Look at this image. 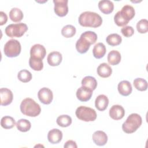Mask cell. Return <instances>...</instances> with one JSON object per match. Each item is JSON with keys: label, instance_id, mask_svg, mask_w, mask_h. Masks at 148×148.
<instances>
[{"label": "cell", "instance_id": "34", "mask_svg": "<svg viewBox=\"0 0 148 148\" xmlns=\"http://www.w3.org/2000/svg\"><path fill=\"white\" fill-rule=\"evenodd\" d=\"M29 65L33 70L36 71H40L43 68V63L42 60L34 59L31 57L29 59Z\"/></svg>", "mask_w": 148, "mask_h": 148}, {"label": "cell", "instance_id": "7", "mask_svg": "<svg viewBox=\"0 0 148 148\" xmlns=\"http://www.w3.org/2000/svg\"><path fill=\"white\" fill-rule=\"evenodd\" d=\"M21 47L20 43L16 39L9 40L3 47V52L8 57H17L21 53Z\"/></svg>", "mask_w": 148, "mask_h": 148}, {"label": "cell", "instance_id": "1", "mask_svg": "<svg viewBox=\"0 0 148 148\" xmlns=\"http://www.w3.org/2000/svg\"><path fill=\"white\" fill-rule=\"evenodd\" d=\"M78 21L82 27L97 28L101 25L102 18L100 15L95 12L86 11L80 14Z\"/></svg>", "mask_w": 148, "mask_h": 148}, {"label": "cell", "instance_id": "37", "mask_svg": "<svg viewBox=\"0 0 148 148\" xmlns=\"http://www.w3.org/2000/svg\"><path fill=\"white\" fill-rule=\"evenodd\" d=\"M64 147V148H77V146L75 141H73L72 140H69L65 143Z\"/></svg>", "mask_w": 148, "mask_h": 148}, {"label": "cell", "instance_id": "15", "mask_svg": "<svg viewBox=\"0 0 148 148\" xmlns=\"http://www.w3.org/2000/svg\"><path fill=\"white\" fill-rule=\"evenodd\" d=\"M92 140L98 146H104L108 141V136L102 131H97L94 132L92 136Z\"/></svg>", "mask_w": 148, "mask_h": 148}, {"label": "cell", "instance_id": "29", "mask_svg": "<svg viewBox=\"0 0 148 148\" xmlns=\"http://www.w3.org/2000/svg\"><path fill=\"white\" fill-rule=\"evenodd\" d=\"M56 122H57V124L61 127H67L71 124L72 119L68 115L62 114V115L59 116L57 118Z\"/></svg>", "mask_w": 148, "mask_h": 148}, {"label": "cell", "instance_id": "9", "mask_svg": "<svg viewBox=\"0 0 148 148\" xmlns=\"http://www.w3.org/2000/svg\"><path fill=\"white\" fill-rule=\"evenodd\" d=\"M38 97L39 101L43 104H50L53 99L52 91L47 87H43L38 92Z\"/></svg>", "mask_w": 148, "mask_h": 148}, {"label": "cell", "instance_id": "16", "mask_svg": "<svg viewBox=\"0 0 148 148\" xmlns=\"http://www.w3.org/2000/svg\"><path fill=\"white\" fill-rule=\"evenodd\" d=\"M62 60V54L58 51H52L49 54L47 57V63L52 66L59 65Z\"/></svg>", "mask_w": 148, "mask_h": 148}, {"label": "cell", "instance_id": "12", "mask_svg": "<svg viewBox=\"0 0 148 148\" xmlns=\"http://www.w3.org/2000/svg\"><path fill=\"white\" fill-rule=\"evenodd\" d=\"M1 105L7 106L10 104L13 101V95L12 91L7 88H1L0 89Z\"/></svg>", "mask_w": 148, "mask_h": 148}, {"label": "cell", "instance_id": "10", "mask_svg": "<svg viewBox=\"0 0 148 148\" xmlns=\"http://www.w3.org/2000/svg\"><path fill=\"white\" fill-rule=\"evenodd\" d=\"M46 54L45 47L40 44L33 45L30 50V57L34 59L43 60Z\"/></svg>", "mask_w": 148, "mask_h": 148}, {"label": "cell", "instance_id": "23", "mask_svg": "<svg viewBox=\"0 0 148 148\" xmlns=\"http://www.w3.org/2000/svg\"><path fill=\"white\" fill-rule=\"evenodd\" d=\"M90 45V43L86 40L80 37V38L76 41V49L79 53L84 54L88 51Z\"/></svg>", "mask_w": 148, "mask_h": 148}, {"label": "cell", "instance_id": "38", "mask_svg": "<svg viewBox=\"0 0 148 148\" xmlns=\"http://www.w3.org/2000/svg\"><path fill=\"white\" fill-rule=\"evenodd\" d=\"M8 21V16L6 14L1 11L0 12V25H3V24H6Z\"/></svg>", "mask_w": 148, "mask_h": 148}, {"label": "cell", "instance_id": "2", "mask_svg": "<svg viewBox=\"0 0 148 148\" xmlns=\"http://www.w3.org/2000/svg\"><path fill=\"white\" fill-rule=\"evenodd\" d=\"M135 12L134 8L130 5H124L121 10L117 12L114 16V21L119 27L127 25L128 22L135 16Z\"/></svg>", "mask_w": 148, "mask_h": 148}, {"label": "cell", "instance_id": "27", "mask_svg": "<svg viewBox=\"0 0 148 148\" xmlns=\"http://www.w3.org/2000/svg\"><path fill=\"white\" fill-rule=\"evenodd\" d=\"M16 125L18 131L23 132L28 131L31 127V124L30 121L24 119L18 120L16 123Z\"/></svg>", "mask_w": 148, "mask_h": 148}, {"label": "cell", "instance_id": "24", "mask_svg": "<svg viewBox=\"0 0 148 148\" xmlns=\"http://www.w3.org/2000/svg\"><path fill=\"white\" fill-rule=\"evenodd\" d=\"M81 83L82 86L87 87L92 91L95 90L97 86V80L95 77L91 76H87L84 77L82 79Z\"/></svg>", "mask_w": 148, "mask_h": 148}, {"label": "cell", "instance_id": "35", "mask_svg": "<svg viewBox=\"0 0 148 148\" xmlns=\"http://www.w3.org/2000/svg\"><path fill=\"white\" fill-rule=\"evenodd\" d=\"M137 31L140 34H145L148 31V21L146 19H142L136 24Z\"/></svg>", "mask_w": 148, "mask_h": 148}, {"label": "cell", "instance_id": "4", "mask_svg": "<svg viewBox=\"0 0 148 148\" xmlns=\"http://www.w3.org/2000/svg\"><path fill=\"white\" fill-rule=\"evenodd\" d=\"M141 116L137 113H132L127 118L122 125L123 131L127 134H131L135 132L142 124Z\"/></svg>", "mask_w": 148, "mask_h": 148}, {"label": "cell", "instance_id": "25", "mask_svg": "<svg viewBox=\"0 0 148 148\" xmlns=\"http://www.w3.org/2000/svg\"><path fill=\"white\" fill-rule=\"evenodd\" d=\"M23 13L19 8H13L9 12V18L15 23L20 22L23 18Z\"/></svg>", "mask_w": 148, "mask_h": 148}, {"label": "cell", "instance_id": "36", "mask_svg": "<svg viewBox=\"0 0 148 148\" xmlns=\"http://www.w3.org/2000/svg\"><path fill=\"white\" fill-rule=\"evenodd\" d=\"M122 34L127 38L131 37L134 34V29L131 26H125L121 29Z\"/></svg>", "mask_w": 148, "mask_h": 148}, {"label": "cell", "instance_id": "22", "mask_svg": "<svg viewBox=\"0 0 148 148\" xmlns=\"http://www.w3.org/2000/svg\"><path fill=\"white\" fill-rule=\"evenodd\" d=\"M106 51V49L105 45L101 42L97 43L92 49L93 56L97 59L102 58L105 56Z\"/></svg>", "mask_w": 148, "mask_h": 148}, {"label": "cell", "instance_id": "31", "mask_svg": "<svg viewBox=\"0 0 148 148\" xmlns=\"http://www.w3.org/2000/svg\"><path fill=\"white\" fill-rule=\"evenodd\" d=\"M81 38L84 39L87 42H88L90 45H92L95 43L97 40V35L95 32L91 31H85L84 32L82 33L80 35Z\"/></svg>", "mask_w": 148, "mask_h": 148}, {"label": "cell", "instance_id": "13", "mask_svg": "<svg viewBox=\"0 0 148 148\" xmlns=\"http://www.w3.org/2000/svg\"><path fill=\"white\" fill-rule=\"evenodd\" d=\"M124 115L125 110L123 107L120 105H114L109 110V116L114 120H119L123 119Z\"/></svg>", "mask_w": 148, "mask_h": 148}, {"label": "cell", "instance_id": "5", "mask_svg": "<svg viewBox=\"0 0 148 148\" xmlns=\"http://www.w3.org/2000/svg\"><path fill=\"white\" fill-rule=\"evenodd\" d=\"M77 119L84 121H93L97 119L95 110L91 108L85 106H79L75 112Z\"/></svg>", "mask_w": 148, "mask_h": 148}, {"label": "cell", "instance_id": "21", "mask_svg": "<svg viewBox=\"0 0 148 148\" xmlns=\"http://www.w3.org/2000/svg\"><path fill=\"white\" fill-rule=\"evenodd\" d=\"M107 59L109 64L112 65H117L120 62L121 59V54L117 50H113L108 53Z\"/></svg>", "mask_w": 148, "mask_h": 148}, {"label": "cell", "instance_id": "20", "mask_svg": "<svg viewBox=\"0 0 148 148\" xmlns=\"http://www.w3.org/2000/svg\"><path fill=\"white\" fill-rule=\"evenodd\" d=\"M97 72L100 77L106 78L111 75L112 73V69L108 64L103 62L98 66Z\"/></svg>", "mask_w": 148, "mask_h": 148}, {"label": "cell", "instance_id": "18", "mask_svg": "<svg viewBox=\"0 0 148 148\" xmlns=\"http://www.w3.org/2000/svg\"><path fill=\"white\" fill-rule=\"evenodd\" d=\"M119 92L123 96L129 95L132 91V87L130 82L127 80H122L120 82L117 87Z\"/></svg>", "mask_w": 148, "mask_h": 148}, {"label": "cell", "instance_id": "17", "mask_svg": "<svg viewBox=\"0 0 148 148\" xmlns=\"http://www.w3.org/2000/svg\"><path fill=\"white\" fill-rule=\"evenodd\" d=\"M98 8L100 11L105 14L111 13L114 10L113 3L109 0H102L98 2Z\"/></svg>", "mask_w": 148, "mask_h": 148}, {"label": "cell", "instance_id": "8", "mask_svg": "<svg viewBox=\"0 0 148 148\" xmlns=\"http://www.w3.org/2000/svg\"><path fill=\"white\" fill-rule=\"evenodd\" d=\"M68 0H53L54 10L57 16L64 17L67 14L68 12Z\"/></svg>", "mask_w": 148, "mask_h": 148}, {"label": "cell", "instance_id": "19", "mask_svg": "<svg viewBox=\"0 0 148 148\" xmlns=\"http://www.w3.org/2000/svg\"><path fill=\"white\" fill-rule=\"evenodd\" d=\"M109 104V99L108 97L103 94L97 96L95 100V108L99 111L105 110Z\"/></svg>", "mask_w": 148, "mask_h": 148}, {"label": "cell", "instance_id": "11", "mask_svg": "<svg viewBox=\"0 0 148 148\" xmlns=\"http://www.w3.org/2000/svg\"><path fill=\"white\" fill-rule=\"evenodd\" d=\"M92 90L84 86L79 87L76 91L77 98L82 102H86L89 101L92 95Z\"/></svg>", "mask_w": 148, "mask_h": 148}, {"label": "cell", "instance_id": "32", "mask_svg": "<svg viewBox=\"0 0 148 148\" xmlns=\"http://www.w3.org/2000/svg\"><path fill=\"white\" fill-rule=\"evenodd\" d=\"M76 28L72 25H66L61 29V34L65 38H69L73 36L76 34Z\"/></svg>", "mask_w": 148, "mask_h": 148}, {"label": "cell", "instance_id": "33", "mask_svg": "<svg viewBox=\"0 0 148 148\" xmlns=\"http://www.w3.org/2000/svg\"><path fill=\"white\" fill-rule=\"evenodd\" d=\"M17 78L20 81L23 83H27L32 79V74L27 69H23L18 72L17 74Z\"/></svg>", "mask_w": 148, "mask_h": 148}, {"label": "cell", "instance_id": "30", "mask_svg": "<svg viewBox=\"0 0 148 148\" xmlns=\"http://www.w3.org/2000/svg\"><path fill=\"white\" fill-rule=\"evenodd\" d=\"M133 84L136 90L140 91H144L147 89V82L142 78L138 77L134 79Z\"/></svg>", "mask_w": 148, "mask_h": 148}, {"label": "cell", "instance_id": "14", "mask_svg": "<svg viewBox=\"0 0 148 148\" xmlns=\"http://www.w3.org/2000/svg\"><path fill=\"white\" fill-rule=\"evenodd\" d=\"M47 139L50 143L57 144L60 142L62 139V132L57 128H54L49 131Z\"/></svg>", "mask_w": 148, "mask_h": 148}, {"label": "cell", "instance_id": "28", "mask_svg": "<svg viewBox=\"0 0 148 148\" xmlns=\"http://www.w3.org/2000/svg\"><path fill=\"white\" fill-rule=\"evenodd\" d=\"M1 127L5 129L12 128L15 125V120L11 116H3L1 120Z\"/></svg>", "mask_w": 148, "mask_h": 148}, {"label": "cell", "instance_id": "3", "mask_svg": "<svg viewBox=\"0 0 148 148\" xmlns=\"http://www.w3.org/2000/svg\"><path fill=\"white\" fill-rule=\"evenodd\" d=\"M20 108L23 114L29 117H36L41 112L40 105L30 98L24 99L21 102Z\"/></svg>", "mask_w": 148, "mask_h": 148}, {"label": "cell", "instance_id": "26", "mask_svg": "<svg viewBox=\"0 0 148 148\" xmlns=\"http://www.w3.org/2000/svg\"><path fill=\"white\" fill-rule=\"evenodd\" d=\"M106 41L109 45L111 46H116L119 45L121 43L122 38L121 36L117 34H111L106 37Z\"/></svg>", "mask_w": 148, "mask_h": 148}, {"label": "cell", "instance_id": "6", "mask_svg": "<svg viewBox=\"0 0 148 148\" xmlns=\"http://www.w3.org/2000/svg\"><path fill=\"white\" fill-rule=\"evenodd\" d=\"M28 30L27 25L23 23L11 24L5 29L6 35L10 38H20Z\"/></svg>", "mask_w": 148, "mask_h": 148}]
</instances>
